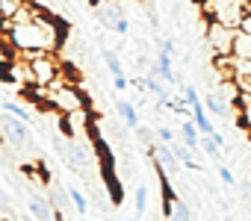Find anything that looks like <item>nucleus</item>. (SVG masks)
<instances>
[{
    "instance_id": "16",
    "label": "nucleus",
    "mask_w": 251,
    "mask_h": 221,
    "mask_svg": "<svg viewBox=\"0 0 251 221\" xmlns=\"http://www.w3.org/2000/svg\"><path fill=\"white\" fill-rule=\"evenodd\" d=\"M27 9V0H0V21H15Z\"/></svg>"
},
{
    "instance_id": "2",
    "label": "nucleus",
    "mask_w": 251,
    "mask_h": 221,
    "mask_svg": "<svg viewBox=\"0 0 251 221\" xmlns=\"http://www.w3.org/2000/svg\"><path fill=\"white\" fill-rule=\"evenodd\" d=\"M50 142H53V148L59 151L62 162H65L68 168L80 171L83 180H89V168L95 165V156H98V154L92 151V145H83L80 139H62V133L50 136Z\"/></svg>"
},
{
    "instance_id": "19",
    "label": "nucleus",
    "mask_w": 251,
    "mask_h": 221,
    "mask_svg": "<svg viewBox=\"0 0 251 221\" xmlns=\"http://www.w3.org/2000/svg\"><path fill=\"white\" fill-rule=\"evenodd\" d=\"M166 218H169V221H192V209H189V203H186L183 198H177L175 206L166 212Z\"/></svg>"
},
{
    "instance_id": "14",
    "label": "nucleus",
    "mask_w": 251,
    "mask_h": 221,
    "mask_svg": "<svg viewBox=\"0 0 251 221\" xmlns=\"http://www.w3.org/2000/svg\"><path fill=\"white\" fill-rule=\"evenodd\" d=\"M157 177H160V192H163V215L175 206V200H177V192H175V186H172V177H166L163 171H157Z\"/></svg>"
},
{
    "instance_id": "1",
    "label": "nucleus",
    "mask_w": 251,
    "mask_h": 221,
    "mask_svg": "<svg viewBox=\"0 0 251 221\" xmlns=\"http://www.w3.org/2000/svg\"><path fill=\"white\" fill-rule=\"evenodd\" d=\"M6 42L15 53L33 56V53H56L65 42L62 21L53 15H33L30 21H9Z\"/></svg>"
},
{
    "instance_id": "33",
    "label": "nucleus",
    "mask_w": 251,
    "mask_h": 221,
    "mask_svg": "<svg viewBox=\"0 0 251 221\" xmlns=\"http://www.w3.org/2000/svg\"><path fill=\"white\" fill-rule=\"evenodd\" d=\"M248 12H251V3H248Z\"/></svg>"
},
{
    "instance_id": "12",
    "label": "nucleus",
    "mask_w": 251,
    "mask_h": 221,
    "mask_svg": "<svg viewBox=\"0 0 251 221\" xmlns=\"http://www.w3.org/2000/svg\"><path fill=\"white\" fill-rule=\"evenodd\" d=\"M115 112L121 115V121L127 124V127H133V130L139 127V115H136V106H133L130 100H124V97H118V100H115Z\"/></svg>"
},
{
    "instance_id": "27",
    "label": "nucleus",
    "mask_w": 251,
    "mask_h": 221,
    "mask_svg": "<svg viewBox=\"0 0 251 221\" xmlns=\"http://www.w3.org/2000/svg\"><path fill=\"white\" fill-rule=\"evenodd\" d=\"M157 139H160L163 145H175V133H172L169 127H157Z\"/></svg>"
},
{
    "instance_id": "29",
    "label": "nucleus",
    "mask_w": 251,
    "mask_h": 221,
    "mask_svg": "<svg viewBox=\"0 0 251 221\" xmlns=\"http://www.w3.org/2000/svg\"><path fill=\"white\" fill-rule=\"evenodd\" d=\"M239 33H242V36H251V12L239 21Z\"/></svg>"
},
{
    "instance_id": "18",
    "label": "nucleus",
    "mask_w": 251,
    "mask_h": 221,
    "mask_svg": "<svg viewBox=\"0 0 251 221\" xmlns=\"http://www.w3.org/2000/svg\"><path fill=\"white\" fill-rule=\"evenodd\" d=\"M180 142H183L186 148H198V142H201V133H198L195 121H183V124H180Z\"/></svg>"
},
{
    "instance_id": "15",
    "label": "nucleus",
    "mask_w": 251,
    "mask_h": 221,
    "mask_svg": "<svg viewBox=\"0 0 251 221\" xmlns=\"http://www.w3.org/2000/svg\"><path fill=\"white\" fill-rule=\"evenodd\" d=\"M192 121H195V127H198V133H201V136H213V133H216L213 121L207 118V109H204V103L192 106Z\"/></svg>"
},
{
    "instance_id": "21",
    "label": "nucleus",
    "mask_w": 251,
    "mask_h": 221,
    "mask_svg": "<svg viewBox=\"0 0 251 221\" xmlns=\"http://www.w3.org/2000/svg\"><path fill=\"white\" fill-rule=\"evenodd\" d=\"M3 109H6V112H9V115H15V118H21V121H27V124L33 121V112H30V109H27V106H21L18 100H3Z\"/></svg>"
},
{
    "instance_id": "22",
    "label": "nucleus",
    "mask_w": 251,
    "mask_h": 221,
    "mask_svg": "<svg viewBox=\"0 0 251 221\" xmlns=\"http://www.w3.org/2000/svg\"><path fill=\"white\" fill-rule=\"evenodd\" d=\"M65 192H68V198H71V203H74V209H77L80 215H86V212H89V203H86V195H83V192H80L77 186H71V183L65 186Z\"/></svg>"
},
{
    "instance_id": "23",
    "label": "nucleus",
    "mask_w": 251,
    "mask_h": 221,
    "mask_svg": "<svg viewBox=\"0 0 251 221\" xmlns=\"http://www.w3.org/2000/svg\"><path fill=\"white\" fill-rule=\"evenodd\" d=\"M100 56H103V65H106V68L112 71V77L124 74V68H121V59H118V53H115V50H103Z\"/></svg>"
},
{
    "instance_id": "8",
    "label": "nucleus",
    "mask_w": 251,
    "mask_h": 221,
    "mask_svg": "<svg viewBox=\"0 0 251 221\" xmlns=\"http://www.w3.org/2000/svg\"><path fill=\"white\" fill-rule=\"evenodd\" d=\"M0 133H3V139H6V145L9 148H27L30 142H33V136H30V127H27V121H21V118H15V115H0Z\"/></svg>"
},
{
    "instance_id": "13",
    "label": "nucleus",
    "mask_w": 251,
    "mask_h": 221,
    "mask_svg": "<svg viewBox=\"0 0 251 221\" xmlns=\"http://www.w3.org/2000/svg\"><path fill=\"white\" fill-rule=\"evenodd\" d=\"M204 103H207V109L213 115H219V118H227L230 115V109H227V100L219 94V91H207L204 94Z\"/></svg>"
},
{
    "instance_id": "3",
    "label": "nucleus",
    "mask_w": 251,
    "mask_h": 221,
    "mask_svg": "<svg viewBox=\"0 0 251 221\" xmlns=\"http://www.w3.org/2000/svg\"><path fill=\"white\" fill-rule=\"evenodd\" d=\"M201 9H204L207 21L239 30V21L248 15V0H204Z\"/></svg>"
},
{
    "instance_id": "31",
    "label": "nucleus",
    "mask_w": 251,
    "mask_h": 221,
    "mask_svg": "<svg viewBox=\"0 0 251 221\" xmlns=\"http://www.w3.org/2000/svg\"><path fill=\"white\" fill-rule=\"evenodd\" d=\"M0 142H6V139H3V133H0Z\"/></svg>"
},
{
    "instance_id": "24",
    "label": "nucleus",
    "mask_w": 251,
    "mask_h": 221,
    "mask_svg": "<svg viewBox=\"0 0 251 221\" xmlns=\"http://www.w3.org/2000/svg\"><path fill=\"white\" fill-rule=\"evenodd\" d=\"M145 203H148V186L139 183V186H136V215H139V218L145 215Z\"/></svg>"
},
{
    "instance_id": "30",
    "label": "nucleus",
    "mask_w": 251,
    "mask_h": 221,
    "mask_svg": "<svg viewBox=\"0 0 251 221\" xmlns=\"http://www.w3.org/2000/svg\"><path fill=\"white\" fill-rule=\"evenodd\" d=\"M160 50H166V53H172V56H175V50H177V47H175V42H172V39H160Z\"/></svg>"
},
{
    "instance_id": "7",
    "label": "nucleus",
    "mask_w": 251,
    "mask_h": 221,
    "mask_svg": "<svg viewBox=\"0 0 251 221\" xmlns=\"http://www.w3.org/2000/svg\"><path fill=\"white\" fill-rule=\"evenodd\" d=\"M204 33H207V50H210L213 56H230V53H233V42H236V33H239V30H230V27H225V24L207 21Z\"/></svg>"
},
{
    "instance_id": "11",
    "label": "nucleus",
    "mask_w": 251,
    "mask_h": 221,
    "mask_svg": "<svg viewBox=\"0 0 251 221\" xmlns=\"http://www.w3.org/2000/svg\"><path fill=\"white\" fill-rule=\"evenodd\" d=\"M30 212H33L36 221H53V203H50L48 198L33 195V198H30Z\"/></svg>"
},
{
    "instance_id": "34",
    "label": "nucleus",
    "mask_w": 251,
    "mask_h": 221,
    "mask_svg": "<svg viewBox=\"0 0 251 221\" xmlns=\"http://www.w3.org/2000/svg\"><path fill=\"white\" fill-rule=\"evenodd\" d=\"M248 3H251V0H248Z\"/></svg>"
},
{
    "instance_id": "17",
    "label": "nucleus",
    "mask_w": 251,
    "mask_h": 221,
    "mask_svg": "<svg viewBox=\"0 0 251 221\" xmlns=\"http://www.w3.org/2000/svg\"><path fill=\"white\" fill-rule=\"evenodd\" d=\"M154 68H157V74H160V77H163L166 83H177V77H175V68H172V53L160 50V56H157Z\"/></svg>"
},
{
    "instance_id": "28",
    "label": "nucleus",
    "mask_w": 251,
    "mask_h": 221,
    "mask_svg": "<svg viewBox=\"0 0 251 221\" xmlns=\"http://www.w3.org/2000/svg\"><path fill=\"white\" fill-rule=\"evenodd\" d=\"M112 86H115L118 91H124V88H130V77H124V74H118V77H112Z\"/></svg>"
},
{
    "instance_id": "10",
    "label": "nucleus",
    "mask_w": 251,
    "mask_h": 221,
    "mask_svg": "<svg viewBox=\"0 0 251 221\" xmlns=\"http://www.w3.org/2000/svg\"><path fill=\"white\" fill-rule=\"evenodd\" d=\"M148 156L154 159V168L157 171H163L166 177H177L180 174V159L175 156V151H172V145H163V142H157L154 148H148Z\"/></svg>"
},
{
    "instance_id": "26",
    "label": "nucleus",
    "mask_w": 251,
    "mask_h": 221,
    "mask_svg": "<svg viewBox=\"0 0 251 221\" xmlns=\"http://www.w3.org/2000/svg\"><path fill=\"white\" fill-rule=\"evenodd\" d=\"M219 177H222V183H225V186H233V183H236V177H233L230 165H225V162H219Z\"/></svg>"
},
{
    "instance_id": "20",
    "label": "nucleus",
    "mask_w": 251,
    "mask_h": 221,
    "mask_svg": "<svg viewBox=\"0 0 251 221\" xmlns=\"http://www.w3.org/2000/svg\"><path fill=\"white\" fill-rule=\"evenodd\" d=\"M198 151H201V154H207L210 159L222 162V145H219L213 136H201V142H198Z\"/></svg>"
},
{
    "instance_id": "9",
    "label": "nucleus",
    "mask_w": 251,
    "mask_h": 221,
    "mask_svg": "<svg viewBox=\"0 0 251 221\" xmlns=\"http://www.w3.org/2000/svg\"><path fill=\"white\" fill-rule=\"evenodd\" d=\"M95 118L89 112V106L86 109H77V112H68V115H59V133L65 139H83L86 127H92Z\"/></svg>"
},
{
    "instance_id": "32",
    "label": "nucleus",
    "mask_w": 251,
    "mask_h": 221,
    "mask_svg": "<svg viewBox=\"0 0 251 221\" xmlns=\"http://www.w3.org/2000/svg\"><path fill=\"white\" fill-rule=\"evenodd\" d=\"M225 221H233V218H230V215H227V218H225Z\"/></svg>"
},
{
    "instance_id": "25",
    "label": "nucleus",
    "mask_w": 251,
    "mask_h": 221,
    "mask_svg": "<svg viewBox=\"0 0 251 221\" xmlns=\"http://www.w3.org/2000/svg\"><path fill=\"white\" fill-rule=\"evenodd\" d=\"M183 100H186V106H189V109H192V106H198V103H204L192 86H183Z\"/></svg>"
},
{
    "instance_id": "6",
    "label": "nucleus",
    "mask_w": 251,
    "mask_h": 221,
    "mask_svg": "<svg viewBox=\"0 0 251 221\" xmlns=\"http://www.w3.org/2000/svg\"><path fill=\"white\" fill-rule=\"evenodd\" d=\"M95 18L100 21V27H106L118 36H130V18L124 15V9L115 0H100V3H95Z\"/></svg>"
},
{
    "instance_id": "5",
    "label": "nucleus",
    "mask_w": 251,
    "mask_h": 221,
    "mask_svg": "<svg viewBox=\"0 0 251 221\" xmlns=\"http://www.w3.org/2000/svg\"><path fill=\"white\" fill-rule=\"evenodd\" d=\"M21 59L30 62L36 88H53L62 80V62L56 59V53H33V56H21Z\"/></svg>"
},
{
    "instance_id": "4",
    "label": "nucleus",
    "mask_w": 251,
    "mask_h": 221,
    "mask_svg": "<svg viewBox=\"0 0 251 221\" xmlns=\"http://www.w3.org/2000/svg\"><path fill=\"white\" fill-rule=\"evenodd\" d=\"M48 106L56 109L59 115H68V112H77V109H86V106H89V97H86L83 88H77L74 83L59 80L53 88H48Z\"/></svg>"
}]
</instances>
